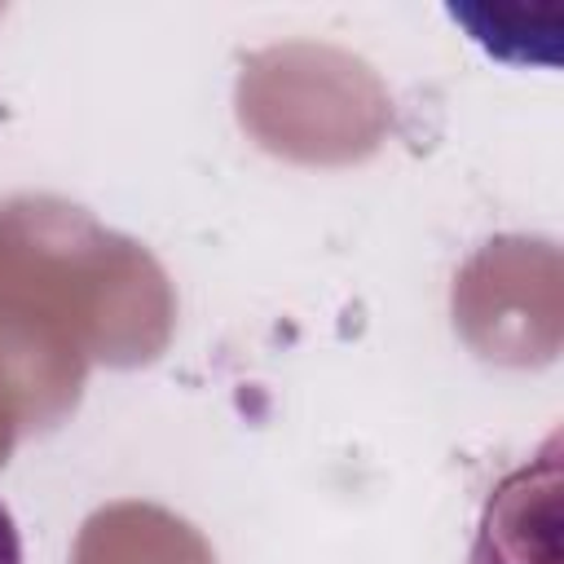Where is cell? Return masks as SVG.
<instances>
[{
	"instance_id": "obj_1",
	"label": "cell",
	"mask_w": 564,
	"mask_h": 564,
	"mask_svg": "<svg viewBox=\"0 0 564 564\" xmlns=\"http://www.w3.org/2000/svg\"><path fill=\"white\" fill-rule=\"evenodd\" d=\"M0 564H22V533L4 502H0Z\"/></svg>"
}]
</instances>
